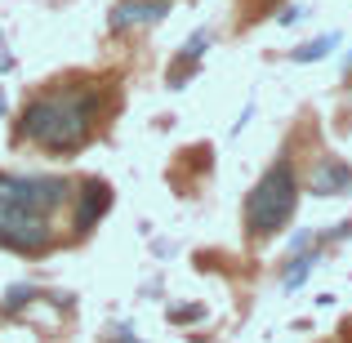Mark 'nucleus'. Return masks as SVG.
<instances>
[{"mask_svg": "<svg viewBox=\"0 0 352 343\" xmlns=\"http://www.w3.org/2000/svg\"><path fill=\"white\" fill-rule=\"evenodd\" d=\"M63 179H23L0 174V245L18 254H41L54 241L50 214L63 206Z\"/></svg>", "mask_w": 352, "mask_h": 343, "instance_id": "1", "label": "nucleus"}, {"mask_svg": "<svg viewBox=\"0 0 352 343\" xmlns=\"http://www.w3.org/2000/svg\"><path fill=\"white\" fill-rule=\"evenodd\" d=\"M94 129V94L85 89H58L27 107L23 138L50 147V152H76Z\"/></svg>", "mask_w": 352, "mask_h": 343, "instance_id": "2", "label": "nucleus"}, {"mask_svg": "<svg viewBox=\"0 0 352 343\" xmlns=\"http://www.w3.org/2000/svg\"><path fill=\"white\" fill-rule=\"evenodd\" d=\"M294 206H299V183H294V165L281 156V161H276L272 170L258 179V188L250 192V201H245V223H250L254 236H267V232H276V228L290 223Z\"/></svg>", "mask_w": 352, "mask_h": 343, "instance_id": "3", "label": "nucleus"}, {"mask_svg": "<svg viewBox=\"0 0 352 343\" xmlns=\"http://www.w3.org/2000/svg\"><path fill=\"white\" fill-rule=\"evenodd\" d=\"M112 206V192H107V183H85V192H80V210H76V232H89L94 228V219L103 214V210Z\"/></svg>", "mask_w": 352, "mask_h": 343, "instance_id": "4", "label": "nucleus"}, {"mask_svg": "<svg viewBox=\"0 0 352 343\" xmlns=\"http://www.w3.org/2000/svg\"><path fill=\"white\" fill-rule=\"evenodd\" d=\"M312 192L317 197H339V192H352V170L344 161H330L312 174Z\"/></svg>", "mask_w": 352, "mask_h": 343, "instance_id": "5", "label": "nucleus"}, {"mask_svg": "<svg viewBox=\"0 0 352 343\" xmlns=\"http://www.w3.org/2000/svg\"><path fill=\"white\" fill-rule=\"evenodd\" d=\"M165 0H125V5L112 14V27H134V23H156L165 14Z\"/></svg>", "mask_w": 352, "mask_h": 343, "instance_id": "6", "label": "nucleus"}, {"mask_svg": "<svg viewBox=\"0 0 352 343\" xmlns=\"http://www.w3.org/2000/svg\"><path fill=\"white\" fill-rule=\"evenodd\" d=\"M330 49H335V36H321V41L303 45V49H294V63H321Z\"/></svg>", "mask_w": 352, "mask_h": 343, "instance_id": "7", "label": "nucleus"}, {"mask_svg": "<svg viewBox=\"0 0 352 343\" xmlns=\"http://www.w3.org/2000/svg\"><path fill=\"white\" fill-rule=\"evenodd\" d=\"M290 272H285V285H290V290H294V285H303V276H308L312 272V263H317V258H312V254H294L290 258Z\"/></svg>", "mask_w": 352, "mask_h": 343, "instance_id": "8", "label": "nucleus"}, {"mask_svg": "<svg viewBox=\"0 0 352 343\" xmlns=\"http://www.w3.org/2000/svg\"><path fill=\"white\" fill-rule=\"evenodd\" d=\"M206 45H210V32H192L188 45H183V63H197L206 54Z\"/></svg>", "mask_w": 352, "mask_h": 343, "instance_id": "9", "label": "nucleus"}, {"mask_svg": "<svg viewBox=\"0 0 352 343\" xmlns=\"http://www.w3.org/2000/svg\"><path fill=\"white\" fill-rule=\"evenodd\" d=\"M32 299H36V290H27V285H14V290H9V299H5V308L18 312L23 303H32Z\"/></svg>", "mask_w": 352, "mask_h": 343, "instance_id": "10", "label": "nucleus"}, {"mask_svg": "<svg viewBox=\"0 0 352 343\" xmlns=\"http://www.w3.org/2000/svg\"><path fill=\"white\" fill-rule=\"evenodd\" d=\"M201 317V308H179V312H174V321H197Z\"/></svg>", "mask_w": 352, "mask_h": 343, "instance_id": "11", "label": "nucleus"}, {"mask_svg": "<svg viewBox=\"0 0 352 343\" xmlns=\"http://www.w3.org/2000/svg\"><path fill=\"white\" fill-rule=\"evenodd\" d=\"M9 67H14V58L5 54V41H0V71H9Z\"/></svg>", "mask_w": 352, "mask_h": 343, "instance_id": "12", "label": "nucleus"}, {"mask_svg": "<svg viewBox=\"0 0 352 343\" xmlns=\"http://www.w3.org/2000/svg\"><path fill=\"white\" fill-rule=\"evenodd\" d=\"M0 112H5V94H0Z\"/></svg>", "mask_w": 352, "mask_h": 343, "instance_id": "13", "label": "nucleus"}]
</instances>
